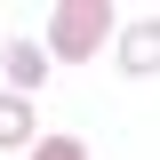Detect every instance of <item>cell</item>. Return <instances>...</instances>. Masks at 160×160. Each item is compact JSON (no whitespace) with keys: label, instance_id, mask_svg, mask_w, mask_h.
<instances>
[{"label":"cell","instance_id":"3957f363","mask_svg":"<svg viewBox=\"0 0 160 160\" xmlns=\"http://www.w3.org/2000/svg\"><path fill=\"white\" fill-rule=\"evenodd\" d=\"M40 136V120H32V96H16V88H0V152H16V144Z\"/></svg>","mask_w":160,"mask_h":160},{"label":"cell","instance_id":"7a4b0ae2","mask_svg":"<svg viewBox=\"0 0 160 160\" xmlns=\"http://www.w3.org/2000/svg\"><path fill=\"white\" fill-rule=\"evenodd\" d=\"M120 64H128L136 80H152V64H160V24L152 16H136L128 32H120Z\"/></svg>","mask_w":160,"mask_h":160},{"label":"cell","instance_id":"277c9868","mask_svg":"<svg viewBox=\"0 0 160 160\" xmlns=\"http://www.w3.org/2000/svg\"><path fill=\"white\" fill-rule=\"evenodd\" d=\"M40 72H48V56H40V40H16V48H8V80H16V96L32 88Z\"/></svg>","mask_w":160,"mask_h":160},{"label":"cell","instance_id":"6da1fadb","mask_svg":"<svg viewBox=\"0 0 160 160\" xmlns=\"http://www.w3.org/2000/svg\"><path fill=\"white\" fill-rule=\"evenodd\" d=\"M104 32H112V0H64L56 16H48L40 56H56V64H88V56L104 48Z\"/></svg>","mask_w":160,"mask_h":160},{"label":"cell","instance_id":"5b68a950","mask_svg":"<svg viewBox=\"0 0 160 160\" xmlns=\"http://www.w3.org/2000/svg\"><path fill=\"white\" fill-rule=\"evenodd\" d=\"M32 160H88L80 136H32Z\"/></svg>","mask_w":160,"mask_h":160}]
</instances>
